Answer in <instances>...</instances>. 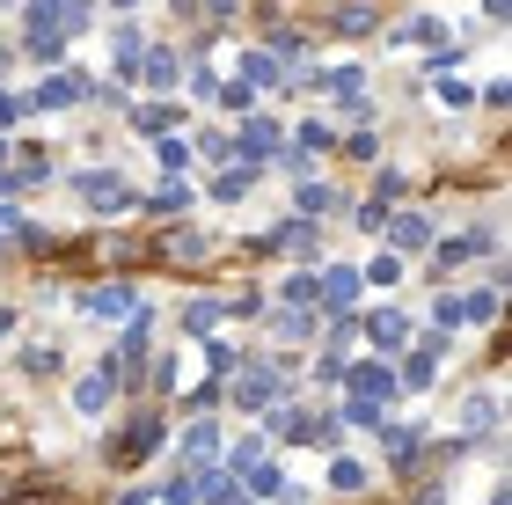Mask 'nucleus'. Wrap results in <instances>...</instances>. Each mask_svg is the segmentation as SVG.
Wrapping results in <instances>:
<instances>
[{
    "instance_id": "nucleus-8",
    "label": "nucleus",
    "mask_w": 512,
    "mask_h": 505,
    "mask_svg": "<svg viewBox=\"0 0 512 505\" xmlns=\"http://www.w3.org/2000/svg\"><path fill=\"white\" fill-rule=\"evenodd\" d=\"M110 396H118V366H96V374H81L74 381V410H81V418H103V410H110Z\"/></svg>"
},
{
    "instance_id": "nucleus-17",
    "label": "nucleus",
    "mask_w": 512,
    "mask_h": 505,
    "mask_svg": "<svg viewBox=\"0 0 512 505\" xmlns=\"http://www.w3.org/2000/svg\"><path fill=\"white\" fill-rule=\"evenodd\" d=\"M374 8H366V0H344V8H330V22H322V30H337V37H366V30H374Z\"/></svg>"
},
{
    "instance_id": "nucleus-14",
    "label": "nucleus",
    "mask_w": 512,
    "mask_h": 505,
    "mask_svg": "<svg viewBox=\"0 0 512 505\" xmlns=\"http://www.w3.org/2000/svg\"><path fill=\"white\" fill-rule=\"evenodd\" d=\"M388 235H395V257H417V249H432V220L425 213H388Z\"/></svg>"
},
{
    "instance_id": "nucleus-24",
    "label": "nucleus",
    "mask_w": 512,
    "mask_h": 505,
    "mask_svg": "<svg viewBox=\"0 0 512 505\" xmlns=\"http://www.w3.org/2000/svg\"><path fill=\"white\" fill-rule=\"evenodd\" d=\"M278 74H286V66H278L271 52H249V59H242V81H249V88H286Z\"/></svg>"
},
{
    "instance_id": "nucleus-18",
    "label": "nucleus",
    "mask_w": 512,
    "mask_h": 505,
    "mask_svg": "<svg viewBox=\"0 0 512 505\" xmlns=\"http://www.w3.org/2000/svg\"><path fill=\"white\" fill-rule=\"evenodd\" d=\"M395 44H425V52H447V22H439V15H417V22H403V30H395Z\"/></svg>"
},
{
    "instance_id": "nucleus-38",
    "label": "nucleus",
    "mask_w": 512,
    "mask_h": 505,
    "mask_svg": "<svg viewBox=\"0 0 512 505\" xmlns=\"http://www.w3.org/2000/svg\"><path fill=\"white\" fill-rule=\"evenodd\" d=\"M256 462H264V440H242V447H235V454H227V462H220V469H235V476H242V469H256Z\"/></svg>"
},
{
    "instance_id": "nucleus-11",
    "label": "nucleus",
    "mask_w": 512,
    "mask_h": 505,
    "mask_svg": "<svg viewBox=\"0 0 512 505\" xmlns=\"http://www.w3.org/2000/svg\"><path fill=\"white\" fill-rule=\"evenodd\" d=\"M147 337H154V315L139 308L132 323H125V337H118V352H110V366H118V381H125V366H139V359H147Z\"/></svg>"
},
{
    "instance_id": "nucleus-9",
    "label": "nucleus",
    "mask_w": 512,
    "mask_h": 505,
    "mask_svg": "<svg viewBox=\"0 0 512 505\" xmlns=\"http://www.w3.org/2000/svg\"><path fill=\"white\" fill-rule=\"evenodd\" d=\"M337 381L352 388V396H366V403H388V396H395V374H388L381 359H359V366H344Z\"/></svg>"
},
{
    "instance_id": "nucleus-33",
    "label": "nucleus",
    "mask_w": 512,
    "mask_h": 505,
    "mask_svg": "<svg viewBox=\"0 0 512 505\" xmlns=\"http://www.w3.org/2000/svg\"><path fill=\"white\" fill-rule=\"evenodd\" d=\"M286 301H293V308H322V286H315V271H293V279H286Z\"/></svg>"
},
{
    "instance_id": "nucleus-12",
    "label": "nucleus",
    "mask_w": 512,
    "mask_h": 505,
    "mask_svg": "<svg viewBox=\"0 0 512 505\" xmlns=\"http://www.w3.org/2000/svg\"><path fill=\"white\" fill-rule=\"evenodd\" d=\"M322 308H330V315H352V301H359V271L352 264H337V271H322Z\"/></svg>"
},
{
    "instance_id": "nucleus-48",
    "label": "nucleus",
    "mask_w": 512,
    "mask_h": 505,
    "mask_svg": "<svg viewBox=\"0 0 512 505\" xmlns=\"http://www.w3.org/2000/svg\"><path fill=\"white\" fill-rule=\"evenodd\" d=\"M66 8H81V15H88V0H66Z\"/></svg>"
},
{
    "instance_id": "nucleus-29",
    "label": "nucleus",
    "mask_w": 512,
    "mask_h": 505,
    "mask_svg": "<svg viewBox=\"0 0 512 505\" xmlns=\"http://www.w3.org/2000/svg\"><path fill=\"white\" fill-rule=\"evenodd\" d=\"M461 425L491 432V425H498V396H461Z\"/></svg>"
},
{
    "instance_id": "nucleus-2",
    "label": "nucleus",
    "mask_w": 512,
    "mask_h": 505,
    "mask_svg": "<svg viewBox=\"0 0 512 505\" xmlns=\"http://www.w3.org/2000/svg\"><path fill=\"white\" fill-rule=\"evenodd\" d=\"M264 432H278L286 447H315V440H330V418L308 410V403H286V396H278V403L264 410Z\"/></svg>"
},
{
    "instance_id": "nucleus-13",
    "label": "nucleus",
    "mask_w": 512,
    "mask_h": 505,
    "mask_svg": "<svg viewBox=\"0 0 512 505\" xmlns=\"http://www.w3.org/2000/svg\"><path fill=\"white\" fill-rule=\"evenodd\" d=\"M213 454H220V425H213V418L183 425V469H205Z\"/></svg>"
},
{
    "instance_id": "nucleus-16",
    "label": "nucleus",
    "mask_w": 512,
    "mask_h": 505,
    "mask_svg": "<svg viewBox=\"0 0 512 505\" xmlns=\"http://www.w3.org/2000/svg\"><path fill=\"white\" fill-rule=\"evenodd\" d=\"M139 205H147V213H161V220H176L183 205H191V183H183V176H161V183H154V191L139 198Z\"/></svg>"
},
{
    "instance_id": "nucleus-32",
    "label": "nucleus",
    "mask_w": 512,
    "mask_h": 505,
    "mask_svg": "<svg viewBox=\"0 0 512 505\" xmlns=\"http://www.w3.org/2000/svg\"><path fill=\"white\" fill-rule=\"evenodd\" d=\"M154 162H161V176H183L191 169V147L183 140H154Z\"/></svg>"
},
{
    "instance_id": "nucleus-5",
    "label": "nucleus",
    "mask_w": 512,
    "mask_h": 505,
    "mask_svg": "<svg viewBox=\"0 0 512 505\" xmlns=\"http://www.w3.org/2000/svg\"><path fill=\"white\" fill-rule=\"evenodd\" d=\"M74 191H81V205H88V213H132V205H139V191H132V183L118 176V169H88V176H74Z\"/></svg>"
},
{
    "instance_id": "nucleus-25",
    "label": "nucleus",
    "mask_w": 512,
    "mask_h": 505,
    "mask_svg": "<svg viewBox=\"0 0 512 505\" xmlns=\"http://www.w3.org/2000/svg\"><path fill=\"white\" fill-rule=\"evenodd\" d=\"M249 183H256V169H249V162H235V169H220V176H213V198H220V205H235Z\"/></svg>"
},
{
    "instance_id": "nucleus-41",
    "label": "nucleus",
    "mask_w": 512,
    "mask_h": 505,
    "mask_svg": "<svg viewBox=\"0 0 512 505\" xmlns=\"http://www.w3.org/2000/svg\"><path fill=\"white\" fill-rule=\"evenodd\" d=\"M278 169H286V176H308V169H315V154H300V147H278Z\"/></svg>"
},
{
    "instance_id": "nucleus-1",
    "label": "nucleus",
    "mask_w": 512,
    "mask_h": 505,
    "mask_svg": "<svg viewBox=\"0 0 512 505\" xmlns=\"http://www.w3.org/2000/svg\"><path fill=\"white\" fill-rule=\"evenodd\" d=\"M286 374H293L286 359H256V366H235V388H227V396H235V410H271L278 396H286Z\"/></svg>"
},
{
    "instance_id": "nucleus-31",
    "label": "nucleus",
    "mask_w": 512,
    "mask_h": 505,
    "mask_svg": "<svg viewBox=\"0 0 512 505\" xmlns=\"http://www.w3.org/2000/svg\"><path fill=\"white\" fill-rule=\"evenodd\" d=\"M132 125H139V132H169V125H176V103H139Z\"/></svg>"
},
{
    "instance_id": "nucleus-36",
    "label": "nucleus",
    "mask_w": 512,
    "mask_h": 505,
    "mask_svg": "<svg viewBox=\"0 0 512 505\" xmlns=\"http://www.w3.org/2000/svg\"><path fill=\"white\" fill-rule=\"evenodd\" d=\"M344 154H352V162H374V154H381V140H374V132H344V140H337Z\"/></svg>"
},
{
    "instance_id": "nucleus-27",
    "label": "nucleus",
    "mask_w": 512,
    "mask_h": 505,
    "mask_svg": "<svg viewBox=\"0 0 512 505\" xmlns=\"http://www.w3.org/2000/svg\"><path fill=\"white\" fill-rule=\"evenodd\" d=\"M220 315H227L220 301H191V308H183V330H191V337H213V330H220Z\"/></svg>"
},
{
    "instance_id": "nucleus-21",
    "label": "nucleus",
    "mask_w": 512,
    "mask_h": 505,
    "mask_svg": "<svg viewBox=\"0 0 512 505\" xmlns=\"http://www.w3.org/2000/svg\"><path fill=\"white\" fill-rule=\"evenodd\" d=\"M300 213H308V220H322V213H337V205H344V191H330V183H300Z\"/></svg>"
},
{
    "instance_id": "nucleus-3",
    "label": "nucleus",
    "mask_w": 512,
    "mask_h": 505,
    "mask_svg": "<svg viewBox=\"0 0 512 505\" xmlns=\"http://www.w3.org/2000/svg\"><path fill=\"white\" fill-rule=\"evenodd\" d=\"M161 440H169V432H161V418H154V410H139L118 440H110V469H139L147 454H161Z\"/></svg>"
},
{
    "instance_id": "nucleus-34",
    "label": "nucleus",
    "mask_w": 512,
    "mask_h": 505,
    "mask_svg": "<svg viewBox=\"0 0 512 505\" xmlns=\"http://www.w3.org/2000/svg\"><path fill=\"white\" fill-rule=\"evenodd\" d=\"M395 381H403V388H432V381H439V359H432V352H417V359H410Z\"/></svg>"
},
{
    "instance_id": "nucleus-30",
    "label": "nucleus",
    "mask_w": 512,
    "mask_h": 505,
    "mask_svg": "<svg viewBox=\"0 0 512 505\" xmlns=\"http://www.w3.org/2000/svg\"><path fill=\"white\" fill-rule=\"evenodd\" d=\"M154 498H161V505H198V476H191V469H176V476H169V484H161Z\"/></svg>"
},
{
    "instance_id": "nucleus-7",
    "label": "nucleus",
    "mask_w": 512,
    "mask_h": 505,
    "mask_svg": "<svg viewBox=\"0 0 512 505\" xmlns=\"http://www.w3.org/2000/svg\"><path fill=\"white\" fill-rule=\"evenodd\" d=\"M161 264H176V271H198L205 257H213V242L198 235V227H169V235H161V249H154Z\"/></svg>"
},
{
    "instance_id": "nucleus-49",
    "label": "nucleus",
    "mask_w": 512,
    "mask_h": 505,
    "mask_svg": "<svg viewBox=\"0 0 512 505\" xmlns=\"http://www.w3.org/2000/svg\"><path fill=\"white\" fill-rule=\"evenodd\" d=\"M118 8H139V0H118Z\"/></svg>"
},
{
    "instance_id": "nucleus-20",
    "label": "nucleus",
    "mask_w": 512,
    "mask_h": 505,
    "mask_svg": "<svg viewBox=\"0 0 512 505\" xmlns=\"http://www.w3.org/2000/svg\"><path fill=\"white\" fill-rule=\"evenodd\" d=\"M139 74H147V88H176L183 81V59L176 52H139Z\"/></svg>"
},
{
    "instance_id": "nucleus-40",
    "label": "nucleus",
    "mask_w": 512,
    "mask_h": 505,
    "mask_svg": "<svg viewBox=\"0 0 512 505\" xmlns=\"http://www.w3.org/2000/svg\"><path fill=\"white\" fill-rule=\"evenodd\" d=\"M359 227H366V235H381V227H388V198H366L359 205Z\"/></svg>"
},
{
    "instance_id": "nucleus-42",
    "label": "nucleus",
    "mask_w": 512,
    "mask_h": 505,
    "mask_svg": "<svg viewBox=\"0 0 512 505\" xmlns=\"http://www.w3.org/2000/svg\"><path fill=\"white\" fill-rule=\"evenodd\" d=\"M366 279H374V286H395V279H403V264H395V257H374V264H366Z\"/></svg>"
},
{
    "instance_id": "nucleus-43",
    "label": "nucleus",
    "mask_w": 512,
    "mask_h": 505,
    "mask_svg": "<svg viewBox=\"0 0 512 505\" xmlns=\"http://www.w3.org/2000/svg\"><path fill=\"white\" fill-rule=\"evenodd\" d=\"M22 110H30V103H22V96H8V88H0V125H15Z\"/></svg>"
},
{
    "instance_id": "nucleus-46",
    "label": "nucleus",
    "mask_w": 512,
    "mask_h": 505,
    "mask_svg": "<svg viewBox=\"0 0 512 505\" xmlns=\"http://www.w3.org/2000/svg\"><path fill=\"white\" fill-rule=\"evenodd\" d=\"M8 337H15V315H0V344H8Z\"/></svg>"
},
{
    "instance_id": "nucleus-22",
    "label": "nucleus",
    "mask_w": 512,
    "mask_h": 505,
    "mask_svg": "<svg viewBox=\"0 0 512 505\" xmlns=\"http://www.w3.org/2000/svg\"><path fill=\"white\" fill-rule=\"evenodd\" d=\"M59 366H66V352H59V344H30V352H22V374H30V381H52Z\"/></svg>"
},
{
    "instance_id": "nucleus-19",
    "label": "nucleus",
    "mask_w": 512,
    "mask_h": 505,
    "mask_svg": "<svg viewBox=\"0 0 512 505\" xmlns=\"http://www.w3.org/2000/svg\"><path fill=\"white\" fill-rule=\"evenodd\" d=\"M381 440H388V454H395L403 469H410V462H425V425H388Z\"/></svg>"
},
{
    "instance_id": "nucleus-37",
    "label": "nucleus",
    "mask_w": 512,
    "mask_h": 505,
    "mask_svg": "<svg viewBox=\"0 0 512 505\" xmlns=\"http://www.w3.org/2000/svg\"><path fill=\"white\" fill-rule=\"evenodd\" d=\"M220 110H227V118H249V81H227L220 88Z\"/></svg>"
},
{
    "instance_id": "nucleus-23",
    "label": "nucleus",
    "mask_w": 512,
    "mask_h": 505,
    "mask_svg": "<svg viewBox=\"0 0 512 505\" xmlns=\"http://www.w3.org/2000/svg\"><path fill=\"white\" fill-rule=\"evenodd\" d=\"M271 337H278V344H308V337H315V315H308V308H293V315H271Z\"/></svg>"
},
{
    "instance_id": "nucleus-44",
    "label": "nucleus",
    "mask_w": 512,
    "mask_h": 505,
    "mask_svg": "<svg viewBox=\"0 0 512 505\" xmlns=\"http://www.w3.org/2000/svg\"><path fill=\"white\" fill-rule=\"evenodd\" d=\"M118 505H154V491H125V498H118Z\"/></svg>"
},
{
    "instance_id": "nucleus-28",
    "label": "nucleus",
    "mask_w": 512,
    "mask_h": 505,
    "mask_svg": "<svg viewBox=\"0 0 512 505\" xmlns=\"http://www.w3.org/2000/svg\"><path fill=\"white\" fill-rule=\"evenodd\" d=\"M330 491H344V498H352V491H366V462L337 454V462H330Z\"/></svg>"
},
{
    "instance_id": "nucleus-4",
    "label": "nucleus",
    "mask_w": 512,
    "mask_h": 505,
    "mask_svg": "<svg viewBox=\"0 0 512 505\" xmlns=\"http://www.w3.org/2000/svg\"><path fill=\"white\" fill-rule=\"evenodd\" d=\"M81 315H88V323H132V315H139V286H132V279L88 286V293H81Z\"/></svg>"
},
{
    "instance_id": "nucleus-26",
    "label": "nucleus",
    "mask_w": 512,
    "mask_h": 505,
    "mask_svg": "<svg viewBox=\"0 0 512 505\" xmlns=\"http://www.w3.org/2000/svg\"><path fill=\"white\" fill-rule=\"evenodd\" d=\"M271 249H293V257H308V249H315V227H308V220H286V227H271Z\"/></svg>"
},
{
    "instance_id": "nucleus-39",
    "label": "nucleus",
    "mask_w": 512,
    "mask_h": 505,
    "mask_svg": "<svg viewBox=\"0 0 512 505\" xmlns=\"http://www.w3.org/2000/svg\"><path fill=\"white\" fill-rule=\"evenodd\" d=\"M439 103H447V110H469L476 88H469V81H439Z\"/></svg>"
},
{
    "instance_id": "nucleus-35",
    "label": "nucleus",
    "mask_w": 512,
    "mask_h": 505,
    "mask_svg": "<svg viewBox=\"0 0 512 505\" xmlns=\"http://www.w3.org/2000/svg\"><path fill=\"white\" fill-rule=\"evenodd\" d=\"M330 147H337V132L322 125V118H308V125H300V154H330Z\"/></svg>"
},
{
    "instance_id": "nucleus-47",
    "label": "nucleus",
    "mask_w": 512,
    "mask_h": 505,
    "mask_svg": "<svg viewBox=\"0 0 512 505\" xmlns=\"http://www.w3.org/2000/svg\"><path fill=\"white\" fill-rule=\"evenodd\" d=\"M0 176H8V140H0Z\"/></svg>"
},
{
    "instance_id": "nucleus-45",
    "label": "nucleus",
    "mask_w": 512,
    "mask_h": 505,
    "mask_svg": "<svg viewBox=\"0 0 512 505\" xmlns=\"http://www.w3.org/2000/svg\"><path fill=\"white\" fill-rule=\"evenodd\" d=\"M483 8H491V22H505V8H512V0H483Z\"/></svg>"
},
{
    "instance_id": "nucleus-10",
    "label": "nucleus",
    "mask_w": 512,
    "mask_h": 505,
    "mask_svg": "<svg viewBox=\"0 0 512 505\" xmlns=\"http://www.w3.org/2000/svg\"><path fill=\"white\" fill-rule=\"evenodd\" d=\"M359 330L374 337V352H403V344L417 337V330H410V315H395V308H381V315H366Z\"/></svg>"
},
{
    "instance_id": "nucleus-15",
    "label": "nucleus",
    "mask_w": 512,
    "mask_h": 505,
    "mask_svg": "<svg viewBox=\"0 0 512 505\" xmlns=\"http://www.w3.org/2000/svg\"><path fill=\"white\" fill-rule=\"evenodd\" d=\"M454 323H498V286H476V293H454Z\"/></svg>"
},
{
    "instance_id": "nucleus-6",
    "label": "nucleus",
    "mask_w": 512,
    "mask_h": 505,
    "mask_svg": "<svg viewBox=\"0 0 512 505\" xmlns=\"http://www.w3.org/2000/svg\"><path fill=\"white\" fill-rule=\"evenodd\" d=\"M74 103H88V74H74V66H52L30 96V110H74Z\"/></svg>"
}]
</instances>
